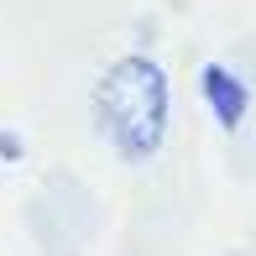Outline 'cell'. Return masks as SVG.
<instances>
[{
	"mask_svg": "<svg viewBox=\"0 0 256 256\" xmlns=\"http://www.w3.org/2000/svg\"><path fill=\"white\" fill-rule=\"evenodd\" d=\"M94 120H100L104 142L115 146V157L152 162L162 152V142H168V120H172L168 74L146 52L115 58L94 89Z\"/></svg>",
	"mask_w": 256,
	"mask_h": 256,
	"instance_id": "1",
	"label": "cell"
},
{
	"mask_svg": "<svg viewBox=\"0 0 256 256\" xmlns=\"http://www.w3.org/2000/svg\"><path fill=\"white\" fill-rule=\"evenodd\" d=\"M199 84H204V104L214 110V120L225 126V131H236V126L246 120V100H251L246 84H240L230 68H204Z\"/></svg>",
	"mask_w": 256,
	"mask_h": 256,
	"instance_id": "2",
	"label": "cell"
}]
</instances>
